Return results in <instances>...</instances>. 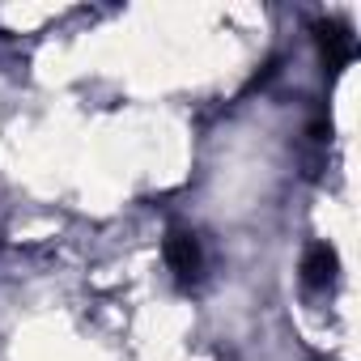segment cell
Masks as SVG:
<instances>
[{
  "mask_svg": "<svg viewBox=\"0 0 361 361\" xmlns=\"http://www.w3.org/2000/svg\"><path fill=\"white\" fill-rule=\"evenodd\" d=\"M161 255H166V268L178 285H200L204 276V247L196 238V230H170L166 243H161Z\"/></svg>",
  "mask_w": 361,
  "mask_h": 361,
  "instance_id": "6da1fadb",
  "label": "cell"
},
{
  "mask_svg": "<svg viewBox=\"0 0 361 361\" xmlns=\"http://www.w3.org/2000/svg\"><path fill=\"white\" fill-rule=\"evenodd\" d=\"M340 281V259L327 243H310L306 255H302V285L310 293H331Z\"/></svg>",
  "mask_w": 361,
  "mask_h": 361,
  "instance_id": "7a4b0ae2",
  "label": "cell"
},
{
  "mask_svg": "<svg viewBox=\"0 0 361 361\" xmlns=\"http://www.w3.org/2000/svg\"><path fill=\"white\" fill-rule=\"evenodd\" d=\"M319 43H323V56H327V64H331V73H340L348 60H353V51H357V39L344 30V26H336V22H327V26H319Z\"/></svg>",
  "mask_w": 361,
  "mask_h": 361,
  "instance_id": "3957f363",
  "label": "cell"
}]
</instances>
